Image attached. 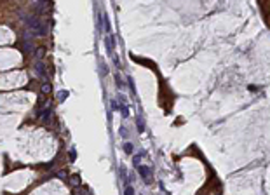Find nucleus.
Returning <instances> with one entry per match:
<instances>
[{"mask_svg": "<svg viewBox=\"0 0 270 195\" xmlns=\"http://www.w3.org/2000/svg\"><path fill=\"white\" fill-rule=\"evenodd\" d=\"M75 159H77V153H75V150H72V151H70V160L73 162Z\"/></svg>", "mask_w": 270, "mask_h": 195, "instance_id": "2eb2a0df", "label": "nucleus"}, {"mask_svg": "<svg viewBox=\"0 0 270 195\" xmlns=\"http://www.w3.org/2000/svg\"><path fill=\"white\" fill-rule=\"evenodd\" d=\"M120 113H122V117H127V115H129V108H127L126 105H124V106L120 105Z\"/></svg>", "mask_w": 270, "mask_h": 195, "instance_id": "f8f14e48", "label": "nucleus"}, {"mask_svg": "<svg viewBox=\"0 0 270 195\" xmlns=\"http://www.w3.org/2000/svg\"><path fill=\"white\" fill-rule=\"evenodd\" d=\"M114 49H115V40H114V37H111V35H108V37H106V51H108L110 54H114Z\"/></svg>", "mask_w": 270, "mask_h": 195, "instance_id": "39448f33", "label": "nucleus"}, {"mask_svg": "<svg viewBox=\"0 0 270 195\" xmlns=\"http://www.w3.org/2000/svg\"><path fill=\"white\" fill-rule=\"evenodd\" d=\"M56 98H58V101H59V103H63L66 98H68V91H59V92L56 94Z\"/></svg>", "mask_w": 270, "mask_h": 195, "instance_id": "0eeeda50", "label": "nucleus"}, {"mask_svg": "<svg viewBox=\"0 0 270 195\" xmlns=\"http://www.w3.org/2000/svg\"><path fill=\"white\" fill-rule=\"evenodd\" d=\"M33 54H35V58H37V59H42V58H44V54H46V49H44V47H40V49L33 51Z\"/></svg>", "mask_w": 270, "mask_h": 195, "instance_id": "1a4fd4ad", "label": "nucleus"}, {"mask_svg": "<svg viewBox=\"0 0 270 195\" xmlns=\"http://www.w3.org/2000/svg\"><path fill=\"white\" fill-rule=\"evenodd\" d=\"M115 82H117V87H119V89H120V87H122V85H124V84H122V80H120V77H119V75H115Z\"/></svg>", "mask_w": 270, "mask_h": 195, "instance_id": "4468645a", "label": "nucleus"}, {"mask_svg": "<svg viewBox=\"0 0 270 195\" xmlns=\"http://www.w3.org/2000/svg\"><path fill=\"white\" fill-rule=\"evenodd\" d=\"M124 150H126V153H132V145H131V143H126V145H124Z\"/></svg>", "mask_w": 270, "mask_h": 195, "instance_id": "ddd939ff", "label": "nucleus"}, {"mask_svg": "<svg viewBox=\"0 0 270 195\" xmlns=\"http://www.w3.org/2000/svg\"><path fill=\"white\" fill-rule=\"evenodd\" d=\"M138 172H140V176L145 180V183H150L152 174H150V169H148L146 166H138Z\"/></svg>", "mask_w": 270, "mask_h": 195, "instance_id": "20e7f679", "label": "nucleus"}, {"mask_svg": "<svg viewBox=\"0 0 270 195\" xmlns=\"http://www.w3.org/2000/svg\"><path fill=\"white\" fill-rule=\"evenodd\" d=\"M19 17H21V19H25V23L28 25V30H30L33 35H40V37L47 35L49 26H47V25H44L42 21L38 19V16H26V14H19Z\"/></svg>", "mask_w": 270, "mask_h": 195, "instance_id": "f257e3e1", "label": "nucleus"}, {"mask_svg": "<svg viewBox=\"0 0 270 195\" xmlns=\"http://www.w3.org/2000/svg\"><path fill=\"white\" fill-rule=\"evenodd\" d=\"M124 195H134V190H132V186L126 185V188H124Z\"/></svg>", "mask_w": 270, "mask_h": 195, "instance_id": "9b49d317", "label": "nucleus"}, {"mask_svg": "<svg viewBox=\"0 0 270 195\" xmlns=\"http://www.w3.org/2000/svg\"><path fill=\"white\" fill-rule=\"evenodd\" d=\"M51 115H52V108H51V106H47V108H44V110H38V112H37V117L42 119L44 122H49Z\"/></svg>", "mask_w": 270, "mask_h": 195, "instance_id": "7ed1b4c3", "label": "nucleus"}, {"mask_svg": "<svg viewBox=\"0 0 270 195\" xmlns=\"http://www.w3.org/2000/svg\"><path fill=\"white\" fill-rule=\"evenodd\" d=\"M23 52L33 54V44H32V42H23Z\"/></svg>", "mask_w": 270, "mask_h": 195, "instance_id": "423d86ee", "label": "nucleus"}, {"mask_svg": "<svg viewBox=\"0 0 270 195\" xmlns=\"http://www.w3.org/2000/svg\"><path fill=\"white\" fill-rule=\"evenodd\" d=\"M33 70H35V73H37L40 78H46V64H44L42 59H37V61H35Z\"/></svg>", "mask_w": 270, "mask_h": 195, "instance_id": "f03ea898", "label": "nucleus"}, {"mask_svg": "<svg viewBox=\"0 0 270 195\" xmlns=\"http://www.w3.org/2000/svg\"><path fill=\"white\" fill-rule=\"evenodd\" d=\"M58 176H59V178H66V171H59Z\"/></svg>", "mask_w": 270, "mask_h": 195, "instance_id": "dca6fc26", "label": "nucleus"}, {"mask_svg": "<svg viewBox=\"0 0 270 195\" xmlns=\"http://www.w3.org/2000/svg\"><path fill=\"white\" fill-rule=\"evenodd\" d=\"M70 183H72L73 186H79V185H80V174H73V176L70 178Z\"/></svg>", "mask_w": 270, "mask_h": 195, "instance_id": "6e6552de", "label": "nucleus"}, {"mask_svg": "<svg viewBox=\"0 0 270 195\" xmlns=\"http://www.w3.org/2000/svg\"><path fill=\"white\" fill-rule=\"evenodd\" d=\"M42 92H44V94H49V92H51V84H47V82L44 84V85H42Z\"/></svg>", "mask_w": 270, "mask_h": 195, "instance_id": "9d476101", "label": "nucleus"}]
</instances>
